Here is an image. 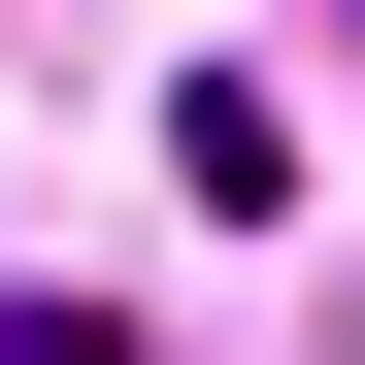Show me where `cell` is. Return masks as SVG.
I'll return each instance as SVG.
<instances>
[{
  "instance_id": "obj_1",
  "label": "cell",
  "mask_w": 365,
  "mask_h": 365,
  "mask_svg": "<svg viewBox=\"0 0 365 365\" xmlns=\"http://www.w3.org/2000/svg\"><path fill=\"white\" fill-rule=\"evenodd\" d=\"M166 200H232V232H299V100H266V67H200V100H166Z\"/></svg>"
}]
</instances>
